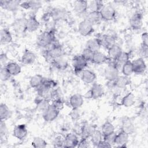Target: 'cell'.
Masks as SVG:
<instances>
[{
    "mask_svg": "<svg viewBox=\"0 0 148 148\" xmlns=\"http://www.w3.org/2000/svg\"><path fill=\"white\" fill-rule=\"evenodd\" d=\"M64 54L62 46L58 44H54L49 50H46L44 53V57L46 60L52 64L54 60L63 57Z\"/></svg>",
    "mask_w": 148,
    "mask_h": 148,
    "instance_id": "cell-1",
    "label": "cell"
},
{
    "mask_svg": "<svg viewBox=\"0 0 148 148\" xmlns=\"http://www.w3.org/2000/svg\"><path fill=\"white\" fill-rule=\"evenodd\" d=\"M55 39L54 32L52 30H47L38 35L36 44L40 47H47L53 45Z\"/></svg>",
    "mask_w": 148,
    "mask_h": 148,
    "instance_id": "cell-2",
    "label": "cell"
},
{
    "mask_svg": "<svg viewBox=\"0 0 148 148\" xmlns=\"http://www.w3.org/2000/svg\"><path fill=\"white\" fill-rule=\"evenodd\" d=\"M104 76L105 79L113 82L119 76V69L114 61L110 62L104 70Z\"/></svg>",
    "mask_w": 148,
    "mask_h": 148,
    "instance_id": "cell-3",
    "label": "cell"
},
{
    "mask_svg": "<svg viewBox=\"0 0 148 148\" xmlns=\"http://www.w3.org/2000/svg\"><path fill=\"white\" fill-rule=\"evenodd\" d=\"M88 61L80 54L75 56L72 60V64L76 73L82 72L87 66Z\"/></svg>",
    "mask_w": 148,
    "mask_h": 148,
    "instance_id": "cell-4",
    "label": "cell"
},
{
    "mask_svg": "<svg viewBox=\"0 0 148 148\" xmlns=\"http://www.w3.org/2000/svg\"><path fill=\"white\" fill-rule=\"evenodd\" d=\"M102 20L109 21L114 20L116 17V11L114 8L111 5H104L99 11Z\"/></svg>",
    "mask_w": 148,
    "mask_h": 148,
    "instance_id": "cell-5",
    "label": "cell"
},
{
    "mask_svg": "<svg viewBox=\"0 0 148 148\" xmlns=\"http://www.w3.org/2000/svg\"><path fill=\"white\" fill-rule=\"evenodd\" d=\"M78 31L83 36L91 35L94 32L93 25L86 19L81 21L78 24Z\"/></svg>",
    "mask_w": 148,
    "mask_h": 148,
    "instance_id": "cell-6",
    "label": "cell"
},
{
    "mask_svg": "<svg viewBox=\"0 0 148 148\" xmlns=\"http://www.w3.org/2000/svg\"><path fill=\"white\" fill-rule=\"evenodd\" d=\"M60 112V110L50 104V105L44 112H43V119L46 122L53 121L58 117Z\"/></svg>",
    "mask_w": 148,
    "mask_h": 148,
    "instance_id": "cell-7",
    "label": "cell"
},
{
    "mask_svg": "<svg viewBox=\"0 0 148 148\" xmlns=\"http://www.w3.org/2000/svg\"><path fill=\"white\" fill-rule=\"evenodd\" d=\"M130 24L133 29H140L143 26L142 14L139 12L134 13L130 19Z\"/></svg>",
    "mask_w": 148,
    "mask_h": 148,
    "instance_id": "cell-8",
    "label": "cell"
},
{
    "mask_svg": "<svg viewBox=\"0 0 148 148\" xmlns=\"http://www.w3.org/2000/svg\"><path fill=\"white\" fill-rule=\"evenodd\" d=\"M21 1L14 0H1L0 1L1 7L6 10L10 12H15L17 10L20 6Z\"/></svg>",
    "mask_w": 148,
    "mask_h": 148,
    "instance_id": "cell-9",
    "label": "cell"
},
{
    "mask_svg": "<svg viewBox=\"0 0 148 148\" xmlns=\"http://www.w3.org/2000/svg\"><path fill=\"white\" fill-rule=\"evenodd\" d=\"M132 64L134 73L137 75L143 73L146 69V64L143 58L139 57L131 61Z\"/></svg>",
    "mask_w": 148,
    "mask_h": 148,
    "instance_id": "cell-10",
    "label": "cell"
},
{
    "mask_svg": "<svg viewBox=\"0 0 148 148\" xmlns=\"http://www.w3.org/2000/svg\"><path fill=\"white\" fill-rule=\"evenodd\" d=\"M28 134L27 126L24 124H18L14 127L13 131V135L19 140L24 139Z\"/></svg>",
    "mask_w": 148,
    "mask_h": 148,
    "instance_id": "cell-11",
    "label": "cell"
},
{
    "mask_svg": "<svg viewBox=\"0 0 148 148\" xmlns=\"http://www.w3.org/2000/svg\"><path fill=\"white\" fill-rule=\"evenodd\" d=\"M67 12L64 8H55L50 12V16L54 21L63 20L67 17Z\"/></svg>",
    "mask_w": 148,
    "mask_h": 148,
    "instance_id": "cell-12",
    "label": "cell"
},
{
    "mask_svg": "<svg viewBox=\"0 0 148 148\" xmlns=\"http://www.w3.org/2000/svg\"><path fill=\"white\" fill-rule=\"evenodd\" d=\"M129 135L127 133L120 131L118 134H116L114 140V145L118 147H125L128 142Z\"/></svg>",
    "mask_w": 148,
    "mask_h": 148,
    "instance_id": "cell-13",
    "label": "cell"
},
{
    "mask_svg": "<svg viewBox=\"0 0 148 148\" xmlns=\"http://www.w3.org/2000/svg\"><path fill=\"white\" fill-rule=\"evenodd\" d=\"M40 27V23L36 16H31L28 18L26 20L25 22V30L29 32H33L39 29Z\"/></svg>",
    "mask_w": 148,
    "mask_h": 148,
    "instance_id": "cell-14",
    "label": "cell"
},
{
    "mask_svg": "<svg viewBox=\"0 0 148 148\" xmlns=\"http://www.w3.org/2000/svg\"><path fill=\"white\" fill-rule=\"evenodd\" d=\"M104 92V88L102 84L99 83H94L89 90L90 98L94 99H98L103 96Z\"/></svg>",
    "mask_w": 148,
    "mask_h": 148,
    "instance_id": "cell-15",
    "label": "cell"
},
{
    "mask_svg": "<svg viewBox=\"0 0 148 148\" xmlns=\"http://www.w3.org/2000/svg\"><path fill=\"white\" fill-rule=\"evenodd\" d=\"M79 140L73 133H68L64 138V147H75L77 146Z\"/></svg>",
    "mask_w": 148,
    "mask_h": 148,
    "instance_id": "cell-16",
    "label": "cell"
},
{
    "mask_svg": "<svg viewBox=\"0 0 148 148\" xmlns=\"http://www.w3.org/2000/svg\"><path fill=\"white\" fill-rule=\"evenodd\" d=\"M69 103L72 109H78L84 103L83 96L80 94H73L69 98Z\"/></svg>",
    "mask_w": 148,
    "mask_h": 148,
    "instance_id": "cell-17",
    "label": "cell"
},
{
    "mask_svg": "<svg viewBox=\"0 0 148 148\" xmlns=\"http://www.w3.org/2000/svg\"><path fill=\"white\" fill-rule=\"evenodd\" d=\"M131 83V80L128 76L124 75L119 76L113 82V85L117 88H123Z\"/></svg>",
    "mask_w": 148,
    "mask_h": 148,
    "instance_id": "cell-18",
    "label": "cell"
},
{
    "mask_svg": "<svg viewBox=\"0 0 148 148\" xmlns=\"http://www.w3.org/2000/svg\"><path fill=\"white\" fill-rule=\"evenodd\" d=\"M101 40V46L107 49V50L113 46V45L116 44V38L114 35H110V34H105L101 36L99 38Z\"/></svg>",
    "mask_w": 148,
    "mask_h": 148,
    "instance_id": "cell-19",
    "label": "cell"
},
{
    "mask_svg": "<svg viewBox=\"0 0 148 148\" xmlns=\"http://www.w3.org/2000/svg\"><path fill=\"white\" fill-rule=\"evenodd\" d=\"M135 130L134 124L130 118L125 117L121 121V130L127 133L128 135L132 134Z\"/></svg>",
    "mask_w": 148,
    "mask_h": 148,
    "instance_id": "cell-20",
    "label": "cell"
},
{
    "mask_svg": "<svg viewBox=\"0 0 148 148\" xmlns=\"http://www.w3.org/2000/svg\"><path fill=\"white\" fill-rule=\"evenodd\" d=\"M73 10L77 14H84L88 11V2L84 0L76 1L73 4Z\"/></svg>",
    "mask_w": 148,
    "mask_h": 148,
    "instance_id": "cell-21",
    "label": "cell"
},
{
    "mask_svg": "<svg viewBox=\"0 0 148 148\" xmlns=\"http://www.w3.org/2000/svg\"><path fill=\"white\" fill-rule=\"evenodd\" d=\"M96 74L92 71L89 69H84L82 72L81 79L82 81L86 84L93 83L96 79Z\"/></svg>",
    "mask_w": 148,
    "mask_h": 148,
    "instance_id": "cell-22",
    "label": "cell"
},
{
    "mask_svg": "<svg viewBox=\"0 0 148 148\" xmlns=\"http://www.w3.org/2000/svg\"><path fill=\"white\" fill-rule=\"evenodd\" d=\"M101 47V40L99 38L90 39L87 41L86 44V48L91 50L93 52L99 51Z\"/></svg>",
    "mask_w": 148,
    "mask_h": 148,
    "instance_id": "cell-23",
    "label": "cell"
},
{
    "mask_svg": "<svg viewBox=\"0 0 148 148\" xmlns=\"http://www.w3.org/2000/svg\"><path fill=\"white\" fill-rule=\"evenodd\" d=\"M36 60V56L32 51L29 50H25L21 58V62L25 65L32 64Z\"/></svg>",
    "mask_w": 148,
    "mask_h": 148,
    "instance_id": "cell-24",
    "label": "cell"
},
{
    "mask_svg": "<svg viewBox=\"0 0 148 148\" xmlns=\"http://www.w3.org/2000/svg\"><path fill=\"white\" fill-rule=\"evenodd\" d=\"M122 51L123 50L121 47L116 43L108 49V58L113 61H114L117 59Z\"/></svg>",
    "mask_w": 148,
    "mask_h": 148,
    "instance_id": "cell-25",
    "label": "cell"
},
{
    "mask_svg": "<svg viewBox=\"0 0 148 148\" xmlns=\"http://www.w3.org/2000/svg\"><path fill=\"white\" fill-rule=\"evenodd\" d=\"M109 60V58L108 57L106 56L104 53L100 51H97L94 53L93 57L91 62L94 64L101 65L107 62Z\"/></svg>",
    "mask_w": 148,
    "mask_h": 148,
    "instance_id": "cell-26",
    "label": "cell"
},
{
    "mask_svg": "<svg viewBox=\"0 0 148 148\" xmlns=\"http://www.w3.org/2000/svg\"><path fill=\"white\" fill-rule=\"evenodd\" d=\"M93 25L101 23L102 20L99 12H88L85 18Z\"/></svg>",
    "mask_w": 148,
    "mask_h": 148,
    "instance_id": "cell-27",
    "label": "cell"
},
{
    "mask_svg": "<svg viewBox=\"0 0 148 148\" xmlns=\"http://www.w3.org/2000/svg\"><path fill=\"white\" fill-rule=\"evenodd\" d=\"M13 40V37L10 31L7 28H2L0 31V42L2 45L10 43Z\"/></svg>",
    "mask_w": 148,
    "mask_h": 148,
    "instance_id": "cell-28",
    "label": "cell"
},
{
    "mask_svg": "<svg viewBox=\"0 0 148 148\" xmlns=\"http://www.w3.org/2000/svg\"><path fill=\"white\" fill-rule=\"evenodd\" d=\"M20 7L25 9H31L33 10H38L42 7V3L37 1H27L21 2Z\"/></svg>",
    "mask_w": 148,
    "mask_h": 148,
    "instance_id": "cell-29",
    "label": "cell"
},
{
    "mask_svg": "<svg viewBox=\"0 0 148 148\" xmlns=\"http://www.w3.org/2000/svg\"><path fill=\"white\" fill-rule=\"evenodd\" d=\"M12 116V111L8 106L3 103L0 105V119L1 121H5Z\"/></svg>",
    "mask_w": 148,
    "mask_h": 148,
    "instance_id": "cell-30",
    "label": "cell"
},
{
    "mask_svg": "<svg viewBox=\"0 0 148 148\" xmlns=\"http://www.w3.org/2000/svg\"><path fill=\"white\" fill-rule=\"evenodd\" d=\"M135 103V95L131 92L126 94L121 100V105L125 108L132 106Z\"/></svg>",
    "mask_w": 148,
    "mask_h": 148,
    "instance_id": "cell-31",
    "label": "cell"
},
{
    "mask_svg": "<svg viewBox=\"0 0 148 148\" xmlns=\"http://www.w3.org/2000/svg\"><path fill=\"white\" fill-rule=\"evenodd\" d=\"M130 56L129 53L123 51L121 53V54L119 55V56L117 58V59L114 61L116 65H117V68L119 69V68H121L122 66L125 63L130 61Z\"/></svg>",
    "mask_w": 148,
    "mask_h": 148,
    "instance_id": "cell-32",
    "label": "cell"
},
{
    "mask_svg": "<svg viewBox=\"0 0 148 148\" xmlns=\"http://www.w3.org/2000/svg\"><path fill=\"white\" fill-rule=\"evenodd\" d=\"M5 67L12 76H16L18 75L21 71L20 65L15 62H9Z\"/></svg>",
    "mask_w": 148,
    "mask_h": 148,
    "instance_id": "cell-33",
    "label": "cell"
},
{
    "mask_svg": "<svg viewBox=\"0 0 148 148\" xmlns=\"http://www.w3.org/2000/svg\"><path fill=\"white\" fill-rule=\"evenodd\" d=\"M104 6L101 1H91L88 2V10L89 12H99Z\"/></svg>",
    "mask_w": 148,
    "mask_h": 148,
    "instance_id": "cell-34",
    "label": "cell"
},
{
    "mask_svg": "<svg viewBox=\"0 0 148 148\" xmlns=\"http://www.w3.org/2000/svg\"><path fill=\"white\" fill-rule=\"evenodd\" d=\"M114 130L115 128L113 124L109 121H106L103 124L102 126L101 132L103 136H105L114 133Z\"/></svg>",
    "mask_w": 148,
    "mask_h": 148,
    "instance_id": "cell-35",
    "label": "cell"
},
{
    "mask_svg": "<svg viewBox=\"0 0 148 148\" xmlns=\"http://www.w3.org/2000/svg\"><path fill=\"white\" fill-rule=\"evenodd\" d=\"M90 140L92 145L97 147L101 141L103 140V136L101 132V131L95 129L92 134L90 136Z\"/></svg>",
    "mask_w": 148,
    "mask_h": 148,
    "instance_id": "cell-36",
    "label": "cell"
},
{
    "mask_svg": "<svg viewBox=\"0 0 148 148\" xmlns=\"http://www.w3.org/2000/svg\"><path fill=\"white\" fill-rule=\"evenodd\" d=\"M53 66L58 70L63 71L66 69L68 66V63L67 61L63 57L56 59L51 64Z\"/></svg>",
    "mask_w": 148,
    "mask_h": 148,
    "instance_id": "cell-37",
    "label": "cell"
},
{
    "mask_svg": "<svg viewBox=\"0 0 148 148\" xmlns=\"http://www.w3.org/2000/svg\"><path fill=\"white\" fill-rule=\"evenodd\" d=\"M44 77L40 74H36L32 76L29 80L30 86L34 88L39 87L43 83Z\"/></svg>",
    "mask_w": 148,
    "mask_h": 148,
    "instance_id": "cell-38",
    "label": "cell"
},
{
    "mask_svg": "<svg viewBox=\"0 0 148 148\" xmlns=\"http://www.w3.org/2000/svg\"><path fill=\"white\" fill-rule=\"evenodd\" d=\"M36 104L37 109L39 111L43 112L50 105L51 103H50L49 99H45L40 97V99H38L36 102Z\"/></svg>",
    "mask_w": 148,
    "mask_h": 148,
    "instance_id": "cell-39",
    "label": "cell"
},
{
    "mask_svg": "<svg viewBox=\"0 0 148 148\" xmlns=\"http://www.w3.org/2000/svg\"><path fill=\"white\" fill-rule=\"evenodd\" d=\"M95 128L93 127V125H91L90 124H85L83 126L82 130H81V134L82 135V138H90L91 135L92 134L94 131L95 130Z\"/></svg>",
    "mask_w": 148,
    "mask_h": 148,
    "instance_id": "cell-40",
    "label": "cell"
},
{
    "mask_svg": "<svg viewBox=\"0 0 148 148\" xmlns=\"http://www.w3.org/2000/svg\"><path fill=\"white\" fill-rule=\"evenodd\" d=\"M31 145L35 148H45L47 146V143L43 138L36 136L33 139Z\"/></svg>",
    "mask_w": 148,
    "mask_h": 148,
    "instance_id": "cell-41",
    "label": "cell"
},
{
    "mask_svg": "<svg viewBox=\"0 0 148 148\" xmlns=\"http://www.w3.org/2000/svg\"><path fill=\"white\" fill-rule=\"evenodd\" d=\"M121 71L123 75L130 77L132 73H134V69L132 62L130 60L125 63L121 67Z\"/></svg>",
    "mask_w": 148,
    "mask_h": 148,
    "instance_id": "cell-42",
    "label": "cell"
},
{
    "mask_svg": "<svg viewBox=\"0 0 148 148\" xmlns=\"http://www.w3.org/2000/svg\"><path fill=\"white\" fill-rule=\"evenodd\" d=\"M7 134H8V128L6 127L5 122V121H1V123H0V138H1V142L6 138Z\"/></svg>",
    "mask_w": 148,
    "mask_h": 148,
    "instance_id": "cell-43",
    "label": "cell"
},
{
    "mask_svg": "<svg viewBox=\"0 0 148 148\" xmlns=\"http://www.w3.org/2000/svg\"><path fill=\"white\" fill-rule=\"evenodd\" d=\"M0 76H1V80L5 82V81L8 80L10 78L12 75L8 72V71L7 70L5 66H2V67H1Z\"/></svg>",
    "mask_w": 148,
    "mask_h": 148,
    "instance_id": "cell-44",
    "label": "cell"
},
{
    "mask_svg": "<svg viewBox=\"0 0 148 148\" xmlns=\"http://www.w3.org/2000/svg\"><path fill=\"white\" fill-rule=\"evenodd\" d=\"M94 53L93 51H92L91 50L87 49V48H85L82 53V56L88 61H91L92 59V57H93V55H94Z\"/></svg>",
    "mask_w": 148,
    "mask_h": 148,
    "instance_id": "cell-45",
    "label": "cell"
},
{
    "mask_svg": "<svg viewBox=\"0 0 148 148\" xmlns=\"http://www.w3.org/2000/svg\"><path fill=\"white\" fill-rule=\"evenodd\" d=\"M54 107H55L57 109H58V110H61V109H62L63 107H64V102L63 101L59 98H57L55 99L52 103H51Z\"/></svg>",
    "mask_w": 148,
    "mask_h": 148,
    "instance_id": "cell-46",
    "label": "cell"
},
{
    "mask_svg": "<svg viewBox=\"0 0 148 148\" xmlns=\"http://www.w3.org/2000/svg\"><path fill=\"white\" fill-rule=\"evenodd\" d=\"M116 135V134L114 132V133H113L112 134H110V135H108L107 136H103V139L104 140H105L106 142H107L110 145H111L112 146H113V145H114V140H115Z\"/></svg>",
    "mask_w": 148,
    "mask_h": 148,
    "instance_id": "cell-47",
    "label": "cell"
},
{
    "mask_svg": "<svg viewBox=\"0 0 148 148\" xmlns=\"http://www.w3.org/2000/svg\"><path fill=\"white\" fill-rule=\"evenodd\" d=\"M64 142V138H62V136H58L55 138L53 141V145L54 147H63Z\"/></svg>",
    "mask_w": 148,
    "mask_h": 148,
    "instance_id": "cell-48",
    "label": "cell"
},
{
    "mask_svg": "<svg viewBox=\"0 0 148 148\" xmlns=\"http://www.w3.org/2000/svg\"><path fill=\"white\" fill-rule=\"evenodd\" d=\"M77 147L80 148H87L90 147V143L88 138H82V139L79 140Z\"/></svg>",
    "mask_w": 148,
    "mask_h": 148,
    "instance_id": "cell-49",
    "label": "cell"
},
{
    "mask_svg": "<svg viewBox=\"0 0 148 148\" xmlns=\"http://www.w3.org/2000/svg\"><path fill=\"white\" fill-rule=\"evenodd\" d=\"M8 57L5 53H2L0 56V63H1V67L5 66L9 62H8Z\"/></svg>",
    "mask_w": 148,
    "mask_h": 148,
    "instance_id": "cell-50",
    "label": "cell"
},
{
    "mask_svg": "<svg viewBox=\"0 0 148 148\" xmlns=\"http://www.w3.org/2000/svg\"><path fill=\"white\" fill-rule=\"evenodd\" d=\"M141 40H142V45L148 46V34L147 32H145L141 35Z\"/></svg>",
    "mask_w": 148,
    "mask_h": 148,
    "instance_id": "cell-51",
    "label": "cell"
},
{
    "mask_svg": "<svg viewBox=\"0 0 148 148\" xmlns=\"http://www.w3.org/2000/svg\"><path fill=\"white\" fill-rule=\"evenodd\" d=\"M97 147L99 148H109L112 147V146L103 139L102 141L99 142V143L97 145Z\"/></svg>",
    "mask_w": 148,
    "mask_h": 148,
    "instance_id": "cell-52",
    "label": "cell"
},
{
    "mask_svg": "<svg viewBox=\"0 0 148 148\" xmlns=\"http://www.w3.org/2000/svg\"><path fill=\"white\" fill-rule=\"evenodd\" d=\"M69 116L73 120H76L79 117V113L77 112V109H72V110L69 113Z\"/></svg>",
    "mask_w": 148,
    "mask_h": 148,
    "instance_id": "cell-53",
    "label": "cell"
},
{
    "mask_svg": "<svg viewBox=\"0 0 148 148\" xmlns=\"http://www.w3.org/2000/svg\"><path fill=\"white\" fill-rule=\"evenodd\" d=\"M147 51H148V46H145L141 44L140 47V52L142 53L143 57H147Z\"/></svg>",
    "mask_w": 148,
    "mask_h": 148,
    "instance_id": "cell-54",
    "label": "cell"
}]
</instances>
